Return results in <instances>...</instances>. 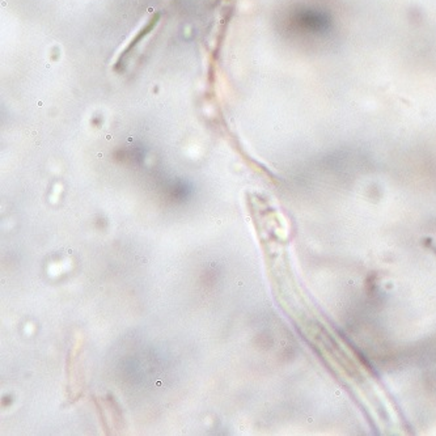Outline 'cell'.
<instances>
[{
    "label": "cell",
    "mask_w": 436,
    "mask_h": 436,
    "mask_svg": "<svg viewBox=\"0 0 436 436\" xmlns=\"http://www.w3.org/2000/svg\"><path fill=\"white\" fill-rule=\"evenodd\" d=\"M157 17H158V16H157V15H156V16H155V17H153V19H151V20H149V21H148V24H147V25H145V26H144V29H142V30H140V32H139V33H138V34H136V35H135V38H134L133 41L130 42V45H129V46H127V48H126V49H125V50H124V53H122V54H121V55H120V59H118V62H117V63H120V60H121V59H122V58H124V57H125V55H126V54H129V51H130V50H131V49H133V48H134V46H135V45H136V44H139V41H140V39H142V38H143V37H144V35H145V34H147V33H148V32H149V30H151V29H152V28H153V26H155V25H156V22H157Z\"/></svg>",
    "instance_id": "6da1fadb"
}]
</instances>
